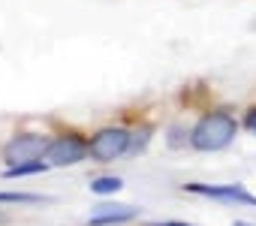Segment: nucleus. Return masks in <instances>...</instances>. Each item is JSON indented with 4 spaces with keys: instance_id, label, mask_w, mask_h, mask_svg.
Instances as JSON below:
<instances>
[{
    "instance_id": "423d86ee",
    "label": "nucleus",
    "mask_w": 256,
    "mask_h": 226,
    "mask_svg": "<svg viewBox=\"0 0 256 226\" xmlns=\"http://www.w3.org/2000/svg\"><path fill=\"white\" fill-rule=\"evenodd\" d=\"M102 211L90 214V226H108V223H126L136 217V208L130 205H100Z\"/></svg>"
},
{
    "instance_id": "1a4fd4ad",
    "label": "nucleus",
    "mask_w": 256,
    "mask_h": 226,
    "mask_svg": "<svg viewBox=\"0 0 256 226\" xmlns=\"http://www.w3.org/2000/svg\"><path fill=\"white\" fill-rule=\"evenodd\" d=\"M30 205V202H42V196L36 193H0V205Z\"/></svg>"
},
{
    "instance_id": "39448f33",
    "label": "nucleus",
    "mask_w": 256,
    "mask_h": 226,
    "mask_svg": "<svg viewBox=\"0 0 256 226\" xmlns=\"http://www.w3.org/2000/svg\"><path fill=\"white\" fill-rule=\"evenodd\" d=\"M187 193L196 196H208V199H223V202H241V205H256V196L247 193L238 184H226V187H208V184H187Z\"/></svg>"
},
{
    "instance_id": "0eeeda50",
    "label": "nucleus",
    "mask_w": 256,
    "mask_h": 226,
    "mask_svg": "<svg viewBox=\"0 0 256 226\" xmlns=\"http://www.w3.org/2000/svg\"><path fill=\"white\" fill-rule=\"evenodd\" d=\"M48 163L42 160H34V163H18V166H10L6 169V178H22V175H34V172H42Z\"/></svg>"
},
{
    "instance_id": "20e7f679",
    "label": "nucleus",
    "mask_w": 256,
    "mask_h": 226,
    "mask_svg": "<svg viewBox=\"0 0 256 226\" xmlns=\"http://www.w3.org/2000/svg\"><path fill=\"white\" fill-rule=\"evenodd\" d=\"M46 148L48 142L42 136H34V133H24V136H16L4 145V160L10 166H18V163H34L40 157H46Z\"/></svg>"
},
{
    "instance_id": "6e6552de",
    "label": "nucleus",
    "mask_w": 256,
    "mask_h": 226,
    "mask_svg": "<svg viewBox=\"0 0 256 226\" xmlns=\"http://www.w3.org/2000/svg\"><path fill=\"white\" fill-rule=\"evenodd\" d=\"M120 187H124V181H120V178H96V181L90 184V193L106 196V193H118Z\"/></svg>"
},
{
    "instance_id": "f257e3e1",
    "label": "nucleus",
    "mask_w": 256,
    "mask_h": 226,
    "mask_svg": "<svg viewBox=\"0 0 256 226\" xmlns=\"http://www.w3.org/2000/svg\"><path fill=\"white\" fill-rule=\"evenodd\" d=\"M238 133V124L235 118L229 115V112H211V115H205L193 133H190V145L196 151H223Z\"/></svg>"
},
{
    "instance_id": "9d476101",
    "label": "nucleus",
    "mask_w": 256,
    "mask_h": 226,
    "mask_svg": "<svg viewBox=\"0 0 256 226\" xmlns=\"http://www.w3.org/2000/svg\"><path fill=\"white\" fill-rule=\"evenodd\" d=\"M244 127H247L250 133H256V108H250V112H247V118H244Z\"/></svg>"
},
{
    "instance_id": "f03ea898",
    "label": "nucleus",
    "mask_w": 256,
    "mask_h": 226,
    "mask_svg": "<svg viewBox=\"0 0 256 226\" xmlns=\"http://www.w3.org/2000/svg\"><path fill=\"white\" fill-rule=\"evenodd\" d=\"M130 133L120 130V127H108V130H100L90 142H88V154L96 160V163H112L118 160L126 148H130Z\"/></svg>"
},
{
    "instance_id": "9b49d317",
    "label": "nucleus",
    "mask_w": 256,
    "mask_h": 226,
    "mask_svg": "<svg viewBox=\"0 0 256 226\" xmlns=\"http://www.w3.org/2000/svg\"><path fill=\"white\" fill-rule=\"evenodd\" d=\"M151 226H187V223H151Z\"/></svg>"
},
{
    "instance_id": "7ed1b4c3",
    "label": "nucleus",
    "mask_w": 256,
    "mask_h": 226,
    "mask_svg": "<svg viewBox=\"0 0 256 226\" xmlns=\"http://www.w3.org/2000/svg\"><path fill=\"white\" fill-rule=\"evenodd\" d=\"M84 154H88V142L78 139L76 133H66V136H58L48 142L46 163L48 166H72V163L84 160Z\"/></svg>"
}]
</instances>
